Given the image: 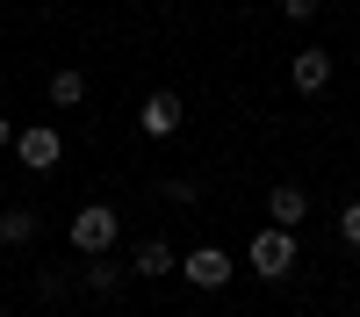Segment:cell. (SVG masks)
<instances>
[{"instance_id": "6da1fadb", "label": "cell", "mask_w": 360, "mask_h": 317, "mask_svg": "<svg viewBox=\"0 0 360 317\" xmlns=\"http://www.w3.org/2000/svg\"><path fill=\"white\" fill-rule=\"evenodd\" d=\"M65 238H72V252H86V259H101V252H115V238H123V216H115L108 202H86V209H72V224H65Z\"/></svg>"}, {"instance_id": "7a4b0ae2", "label": "cell", "mask_w": 360, "mask_h": 317, "mask_svg": "<svg viewBox=\"0 0 360 317\" xmlns=\"http://www.w3.org/2000/svg\"><path fill=\"white\" fill-rule=\"evenodd\" d=\"M245 259H252V274H259V281H288L303 252H295V231L259 224V231H252V245H245Z\"/></svg>"}, {"instance_id": "3957f363", "label": "cell", "mask_w": 360, "mask_h": 317, "mask_svg": "<svg viewBox=\"0 0 360 317\" xmlns=\"http://www.w3.org/2000/svg\"><path fill=\"white\" fill-rule=\"evenodd\" d=\"M8 152H15L29 173H58V159H65V137H58L51 123H29V130H15Z\"/></svg>"}, {"instance_id": "277c9868", "label": "cell", "mask_w": 360, "mask_h": 317, "mask_svg": "<svg viewBox=\"0 0 360 317\" xmlns=\"http://www.w3.org/2000/svg\"><path fill=\"white\" fill-rule=\"evenodd\" d=\"M180 274H188L195 288H231V252L224 245H195L188 259H180Z\"/></svg>"}, {"instance_id": "5b68a950", "label": "cell", "mask_w": 360, "mask_h": 317, "mask_svg": "<svg viewBox=\"0 0 360 317\" xmlns=\"http://www.w3.org/2000/svg\"><path fill=\"white\" fill-rule=\"evenodd\" d=\"M180 115H188V108H180V94H166V86H159V94L137 101V130H144V137H173Z\"/></svg>"}, {"instance_id": "8992f818", "label": "cell", "mask_w": 360, "mask_h": 317, "mask_svg": "<svg viewBox=\"0 0 360 317\" xmlns=\"http://www.w3.org/2000/svg\"><path fill=\"white\" fill-rule=\"evenodd\" d=\"M303 216H310V195H303V181H274V188H266V224L295 231Z\"/></svg>"}, {"instance_id": "52a82bcc", "label": "cell", "mask_w": 360, "mask_h": 317, "mask_svg": "<svg viewBox=\"0 0 360 317\" xmlns=\"http://www.w3.org/2000/svg\"><path fill=\"white\" fill-rule=\"evenodd\" d=\"M288 79H295V94H324V86H332V51H324V44H310V51H295V65H288Z\"/></svg>"}, {"instance_id": "ba28073f", "label": "cell", "mask_w": 360, "mask_h": 317, "mask_svg": "<svg viewBox=\"0 0 360 317\" xmlns=\"http://www.w3.org/2000/svg\"><path fill=\"white\" fill-rule=\"evenodd\" d=\"M173 267H180V252H173L166 238H137V245H130V274H152V281H159V274H173Z\"/></svg>"}, {"instance_id": "9c48e42d", "label": "cell", "mask_w": 360, "mask_h": 317, "mask_svg": "<svg viewBox=\"0 0 360 317\" xmlns=\"http://www.w3.org/2000/svg\"><path fill=\"white\" fill-rule=\"evenodd\" d=\"M44 231V216L29 209V202H8V209H0V245H29Z\"/></svg>"}, {"instance_id": "30bf717a", "label": "cell", "mask_w": 360, "mask_h": 317, "mask_svg": "<svg viewBox=\"0 0 360 317\" xmlns=\"http://www.w3.org/2000/svg\"><path fill=\"white\" fill-rule=\"evenodd\" d=\"M44 94H51V108H79V101H86V72H72V65H65V72H51Z\"/></svg>"}, {"instance_id": "8fae6325", "label": "cell", "mask_w": 360, "mask_h": 317, "mask_svg": "<svg viewBox=\"0 0 360 317\" xmlns=\"http://www.w3.org/2000/svg\"><path fill=\"white\" fill-rule=\"evenodd\" d=\"M86 288H94V296H115V288H123V267H115V259L101 252V259H86V274H79Z\"/></svg>"}, {"instance_id": "7c38bea8", "label": "cell", "mask_w": 360, "mask_h": 317, "mask_svg": "<svg viewBox=\"0 0 360 317\" xmlns=\"http://www.w3.org/2000/svg\"><path fill=\"white\" fill-rule=\"evenodd\" d=\"M339 238H346V245L360 252V195H353V202H346V209H339Z\"/></svg>"}, {"instance_id": "4fadbf2b", "label": "cell", "mask_w": 360, "mask_h": 317, "mask_svg": "<svg viewBox=\"0 0 360 317\" xmlns=\"http://www.w3.org/2000/svg\"><path fill=\"white\" fill-rule=\"evenodd\" d=\"M159 195H166V202H180V209H188V202H195L202 188H195V181H159Z\"/></svg>"}, {"instance_id": "5bb4252c", "label": "cell", "mask_w": 360, "mask_h": 317, "mask_svg": "<svg viewBox=\"0 0 360 317\" xmlns=\"http://www.w3.org/2000/svg\"><path fill=\"white\" fill-rule=\"evenodd\" d=\"M37 296H44V303H51V296H65V274H58V267H44V274H37Z\"/></svg>"}, {"instance_id": "9a60e30c", "label": "cell", "mask_w": 360, "mask_h": 317, "mask_svg": "<svg viewBox=\"0 0 360 317\" xmlns=\"http://www.w3.org/2000/svg\"><path fill=\"white\" fill-rule=\"evenodd\" d=\"M317 8H324V0H281V15H288V22H310Z\"/></svg>"}, {"instance_id": "2e32d148", "label": "cell", "mask_w": 360, "mask_h": 317, "mask_svg": "<svg viewBox=\"0 0 360 317\" xmlns=\"http://www.w3.org/2000/svg\"><path fill=\"white\" fill-rule=\"evenodd\" d=\"M8 144H15V123H8V115H0V152H8Z\"/></svg>"}]
</instances>
